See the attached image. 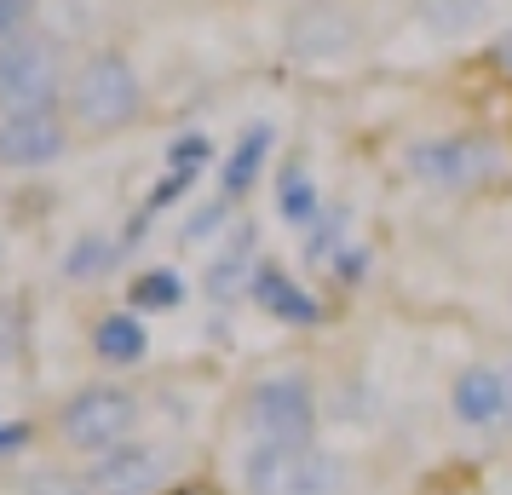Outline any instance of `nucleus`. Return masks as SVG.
Masks as SVG:
<instances>
[{"mask_svg":"<svg viewBox=\"0 0 512 495\" xmlns=\"http://www.w3.org/2000/svg\"><path fill=\"white\" fill-rule=\"evenodd\" d=\"M501 375H507V438H512V357L501 363Z\"/></svg>","mask_w":512,"mask_h":495,"instance_id":"cd10ccee","label":"nucleus"},{"mask_svg":"<svg viewBox=\"0 0 512 495\" xmlns=\"http://www.w3.org/2000/svg\"><path fill=\"white\" fill-rule=\"evenodd\" d=\"M24 495H93V490H87L81 467H70V461H47V467L24 472Z\"/></svg>","mask_w":512,"mask_h":495,"instance_id":"6ab92c4d","label":"nucleus"},{"mask_svg":"<svg viewBox=\"0 0 512 495\" xmlns=\"http://www.w3.org/2000/svg\"><path fill=\"white\" fill-rule=\"evenodd\" d=\"M449 421L461 432H507V375L495 363H466L449 380Z\"/></svg>","mask_w":512,"mask_h":495,"instance_id":"6e6552de","label":"nucleus"},{"mask_svg":"<svg viewBox=\"0 0 512 495\" xmlns=\"http://www.w3.org/2000/svg\"><path fill=\"white\" fill-rule=\"evenodd\" d=\"M236 495H351V461L323 444H305V449L242 444Z\"/></svg>","mask_w":512,"mask_h":495,"instance_id":"7ed1b4c3","label":"nucleus"},{"mask_svg":"<svg viewBox=\"0 0 512 495\" xmlns=\"http://www.w3.org/2000/svg\"><path fill=\"white\" fill-rule=\"evenodd\" d=\"M213 156V144L202 139V133H185V139L167 144V173H202Z\"/></svg>","mask_w":512,"mask_h":495,"instance_id":"5701e85b","label":"nucleus"},{"mask_svg":"<svg viewBox=\"0 0 512 495\" xmlns=\"http://www.w3.org/2000/svg\"><path fill=\"white\" fill-rule=\"evenodd\" d=\"M121 254H127V242H116L110 231H87L75 236L70 248H64V260H58V271H64V283H104L110 271L121 265Z\"/></svg>","mask_w":512,"mask_h":495,"instance_id":"2eb2a0df","label":"nucleus"},{"mask_svg":"<svg viewBox=\"0 0 512 495\" xmlns=\"http://www.w3.org/2000/svg\"><path fill=\"white\" fill-rule=\"evenodd\" d=\"M351 35H357V24H351L334 0L305 6L300 18H294V29H288V41H294V52H300V58H334V52L351 47Z\"/></svg>","mask_w":512,"mask_h":495,"instance_id":"ddd939ff","label":"nucleus"},{"mask_svg":"<svg viewBox=\"0 0 512 495\" xmlns=\"http://www.w3.org/2000/svg\"><path fill=\"white\" fill-rule=\"evenodd\" d=\"M236 432L248 444H277V449H305L323 432V398L317 380L305 369H265L242 386L236 398Z\"/></svg>","mask_w":512,"mask_h":495,"instance_id":"f03ea898","label":"nucleus"},{"mask_svg":"<svg viewBox=\"0 0 512 495\" xmlns=\"http://www.w3.org/2000/svg\"><path fill=\"white\" fill-rule=\"evenodd\" d=\"M173 495H225V490H219V484H202V478H185Z\"/></svg>","mask_w":512,"mask_h":495,"instance_id":"bb28decb","label":"nucleus"},{"mask_svg":"<svg viewBox=\"0 0 512 495\" xmlns=\"http://www.w3.org/2000/svg\"><path fill=\"white\" fill-rule=\"evenodd\" d=\"M47 444L64 461H98L144 432V398L127 380H81L47 409Z\"/></svg>","mask_w":512,"mask_h":495,"instance_id":"f257e3e1","label":"nucleus"},{"mask_svg":"<svg viewBox=\"0 0 512 495\" xmlns=\"http://www.w3.org/2000/svg\"><path fill=\"white\" fill-rule=\"evenodd\" d=\"M323 271H328L340 288H357L363 277H369V248H363V242H346V248H340V254L323 265Z\"/></svg>","mask_w":512,"mask_h":495,"instance_id":"b1692460","label":"nucleus"},{"mask_svg":"<svg viewBox=\"0 0 512 495\" xmlns=\"http://www.w3.org/2000/svg\"><path fill=\"white\" fill-rule=\"evenodd\" d=\"M24 300H12V294H0V363H18L24 357Z\"/></svg>","mask_w":512,"mask_h":495,"instance_id":"412c9836","label":"nucleus"},{"mask_svg":"<svg viewBox=\"0 0 512 495\" xmlns=\"http://www.w3.org/2000/svg\"><path fill=\"white\" fill-rule=\"evenodd\" d=\"M41 438H47V426L18 421V415H6V409H0V467H18Z\"/></svg>","mask_w":512,"mask_h":495,"instance_id":"aec40b11","label":"nucleus"},{"mask_svg":"<svg viewBox=\"0 0 512 495\" xmlns=\"http://www.w3.org/2000/svg\"><path fill=\"white\" fill-rule=\"evenodd\" d=\"M87 346L104 369H139L150 357V329L133 306H116V311H98L93 329H87Z\"/></svg>","mask_w":512,"mask_h":495,"instance_id":"9b49d317","label":"nucleus"},{"mask_svg":"<svg viewBox=\"0 0 512 495\" xmlns=\"http://www.w3.org/2000/svg\"><path fill=\"white\" fill-rule=\"evenodd\" d=\"M415 12L432 35L455 41V35H472L489 18V0H415Z\"/></svg>","mask_w":512,"mask_h":495,"instance_id":"a211bd4d","label":"nucleus"},{"mask_svg":"<svg viewBox=\"0 0 512 495\" xmlns=\"http://www.w3.org/2000/svg\"><path fill=\"white\" fill-rule=\"evenodd\" d=\"M254 271H259L254 225H236V231H225V248L213 254L208 277H202V294H208L213 306H231V300H242L254 288Z\"/></svg>","mask_w":512,"mask_h":495,"instance_id":"f8f14e48","label":"nucleus"},{"mask_svg":"<svg viewBox=\"0 0 512 495\" xmlns=\"http://www.w3.org/2000/svg\"><path fill=\"white\" fill-rule=\"evenodd\" d=\"M248 300H254L271 323H282V329H317V323H323V300H317L305 283H294V277H288L282 265H271V260H259Z\"/></svg>","mask_w":512,"mask_h":495,"instance_id":"9d476101","label":"nucleus"},{"mask_svg":"<svg viewBox=\"0 0 512 495\" xmlns=\"http://www.w3.org/2000/svg\"><path fill=\"white\" fill-rule=\"evenodd\" d=\"M501 58H507V64H512V47H501Z\"/></svg>","mask_w":512,"mask_h":495,"instance_id":"c85d7f7f","label":"nucleus"},{"mask_svg":"<svg viewBox=\"0 0 512 495\" xmlns=\"http://www.w3.org/2000/svg\"><path fill=\"white\" fill-rule=\"evenodd\" d=\"M225 219H231V196H213V202H202V208L185 219V242H208L213 231H225Z\"/></svg>","mask_w":512,"mask_h":495,"instance_id":"4be33fe9","label":"nucleus"},{"mask_svg":"<svg viewBox=\"0 0 512 495\" xmlns=\"http://www.w3.org/2000/svg\"><path fill=\"white\" fill-rule=\"evenodd\" d=\"M70 150V133H64V121L52 116H0V167H52L58 156Z\"/></svg>","mask_w":512,"mask_h":495,"instance_id":"1a4fd4ad","label":"nucleus"},{"mask_svg":"<svg viewBox=\"0 0 512 495\" xmlns=\"http://www.w3.org/2000/svg\"><path fill=\"white\" fill-rule=\"evenodd\" d=\"M271 127L265 121H254L242 139L231 144V156H225V167H219V196H231V202H242L248 190H254V179L265 173V156H271Z\"/></svg>","mask_w":512,"mask_h":495,"instance_id":"4468645a","label":"nucleus"},{"mask_svg":"<svg viewBox=\"0 0 512 495\" xmlns=\"http://www.w3.org/2000/svg\"><path fill=\"white\" fill-rule=\"evenodd\" d=\"M277 213L288 219V225H317V213H323V190H317V179L305 173V162H288L277 173Z\"/></svg>","mask_w":512,"mask_h":495,"instance_id":"f3484780","label":"nucleus"},{"mask_svg":"<svg viewBox=\"0 0 512 495\" xmlns=\"http://www.w3.org/2000/svg\"><path fill=\"white\" fill-rule=\"evenodd\" d=\"M403 167L415 173L426 190H443V196H466V190H484L507 173V156L489 139H472V133H443V139H415L403 150Z\"/></svg>","mask_w":512,"mask_h":495,"instance_id":"39448f33","label":"nucleus"},{"mask_svg":"<svg viewBox=\"0 0 512 495\" xmlns=\"http://www.w3.org/2000/svg\"><path fill=\"white\" fill-rule=\"evenodd\" d=\"M139 110H144V87L121 52H93L70 75V116L87 133H116L127 121H139Z\"/></svg>","mask_w":512,"mask_h":495,"instance_id":"423d86ee","label":"nucleus"},{"mask_svg":"<svg viewBox=\"0 0 512 495\" xmlns=\"http://www.w3.org/2000/svg\"><path fill=\"white\" fill-rule=\"evenodd\" d=\"M190 300V283L173 271V265H150L139 271L133 283H127V306L139 311V317H156V311H179Z\"/></svg>","mask_w":512,"mask_h":495,"instance_id":"dca6fc26","label":"nucleus"},{"mask_svg":"<svg viewBox=\"0 0 512 495\" xmlns=\"http://www.w3.org/2000/svg\"><path fill=\"white\" fill-rule=\"evenodd\" d=\"M24 18H29V0H0V47L24 29Z\"/></svg>","mask_w":512,"mask_h":495,"instance_id":"393cba45","label":"nucleus"},{"mask_svg":"<svg viewBox=\"0 0 512 495\" xmlns=\"http://www.w3.org/2000/svg\"><path fill=\"white\" fill-rule=\"evenodd\" d=\"M81 478L93 495H173L185 484V449L167 438H133L98 461H81Z\"/></svg>","mask_w":512,"mask_h":495,"instance_id":"20e7f679","label":"nucleus"},{"mask_svg":"<svg viewBox=\"0 0 512 495\" xmlns=\"http://www.w3.org/2000/svg\"><path fill=\"white\" fill-rule=\"evenodd\" d=\"M420 495H484L472 478H443V484H426Z\"/></svg>","mask_w":512,"mask_h":495,"instance_id":"a878e982","label":"nucleus"},{"mask_svg":"<svg viewBox=\"0 0 512 495\" xmlns=\"http://www.w3.org/2000/svg\"><path fill=\"white\" fill-rule=\"evenodd\" d=\"M64 93V58L47 35H12L0 47V116H47Z\"/></svg>","mask_w":512,"mask_h":495,"instance_id":"0eeeda50","label":"nucleus"}]
</instances>
